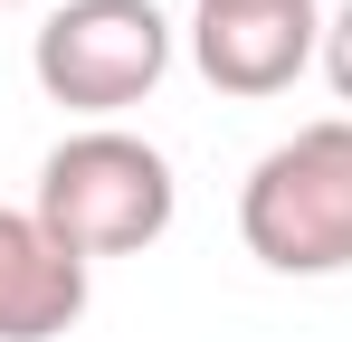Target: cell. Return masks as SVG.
Listing matches in <instances>:
<instances>
[{"mask_svg":"<svg viewBox=\"0 0 352 342\" xmlns=\"http://www.w3.org/2000/svg\"><path fill=\"white\" fill-rule=\"evenodd\" d=\"M238 238L276 276H352V114L295 124L238 181Z\"/></svg>","mask_w":352,"mask_h":342,"instance_id":"cell-1","label":"cell"},{"mask_svg":"<svg viewBox=\"0 0 352 342\" xmlns=\"http://www.w3.org/2000/svg\"><path fill=\"white\" fill-rule=\"evenodd\" d=\"M38 228L58 238L67 257H143L181 209V181L172 162L143 143V133H124V124H86V133H67L58 152L38 162Z\"/></svg>","mask_w":352,"mask_h":342,"instance_id":"cell-2","label":"cell"},{"mask_svg":"<svg viewBox=\"0 0 352 342\" xmlns=\"http://www.w3.org/2000/svg\"><path fill=\"white\" fill-rule=\"evenodd\" d=\"M29 76L67 114H124L172 76V19L153 0H58L29 38Z\"/></svg>","mask_w":352,"mask_h":342,"instance_id":"cell-3","label":"cell"},{"mask_svg":"<svg viewBox=\"0 0 352 342\" xmlns=\"http://www.w3.org/2000/svg\"><path fill=\"white\" fill-rule=\"evenodd\" d=\"M190 67L219 95H286L305 67H324L314 0H190Z\"/></svg>","mask_w":352,"mask_h":342,"instance_id":"cell-4","label":"cell"},{"mask_svg":"<svg viewBox=\"0 0 352 342\" xmlns=\"http://www.w3.org/2000/svg\"><path fill=\"white\" fill-rule=\"evenodd\" d=\"M86 314V257H67L38 209H0V342H58Z\"/></svg>","mask_w":352,"mask_h":342,"instance_id":"cell-5","label":"cell"},{"mask_svg":"<svg viewBox=\"0 0 352 342\" xmlns=\"http://www.w3.org/2000/svg\"><path fill=\"white\" fill-rule=\"evenodd\" d=\"M324 86H333V95L352 105V0L333 10V19H324Z\"/></svg>","mask_w":352,"mask_h":342,"instance_id":"cell-6","label":"cell"},{"mask_svg":"<svg viewBox=\"0 0 352 342\" xmlns=\"http://www.w3.org/2000/svg\"><path fill=\"white\" fill-rule=\"evenodd\" d=\"M0 10H29V0H0Z\"/></svg>","mask_w":352,"mask_h":342,"instance_id":"cell-7","label":"cell"}]
</instances>
